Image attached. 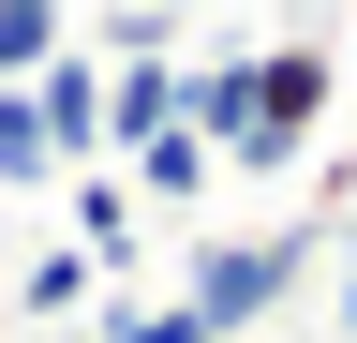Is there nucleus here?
<instances>
[{
  "label": "nucleus",
  "mask_w": 357,
  "mask_h": 343,
  "mask_svg": "<svg viewBox=\"0 0 357 343\" xmlns=\"http://www.w3.org/2000/svg\"><path fill=\"white\" fill-rule=\"evenodd\" d=\"M208 180H223V164H208L194 135H149V149H119V194H164V209H194Z\"/></svg>",
  "instance_id": "423d86ee"
},
{
  "label": "nucleus",
  "mask_w": 357,
  "mask_h": 343,
  "mask_svg": "<svg viewBox=\"0 0 357 343\" xmlns=\"http://www.w3.org/2000/svg\"><path fill=\"white\" fill-rule=\"evenodd\" d=\"M328 239H342L328 209H298L283 239H208V254H194V284H178V298H194V328H208V343H238V328H268V314L298 298V269H312Z\"/></svg>",
  "instance_id": "f257e3e1"
},
{
  "label": "nucleus",
  "mask_w": 357,
  "mask_h": 343,
  "mask_svg": "<svg viewBox=\"0 0 357 343\" xmlns=\"http://www.w3.org/2000/svg\"><path fill=\"white\" fill-rule=\"evenodd\" d=\"M105 343H208L194 298H105Z\"/></svg>",
  "instance_id": "6e6552de"
},
{
  "label": "nucleus",
  "mask_w": 357,
  "mask_h": 343,
  "mask_svg": "<svg viewBox=\"0 0 357 343\" xmlns=\"http://www.w3.org/2000/svg\"><path fill=\"white\" fill-rule=\"evenodd\" d=\"M60 45H75V0H0V90H30Z\"/></svg>",
  "instance_id": "39448f33"
},
{
  "label": "nucleus",
  "mask_w": 357,
  "mask_h": 343,
  "mask_svg": "<svg viewBox=\"0 0 357 343\" xmlns=\"http://www.w3.org/2000/svg\"><path fill=\"white\" fill-rule=\"evenodd\" d=\"M0 194H60V164H45V119H30V90H0Z\"/></svg>",
  "instance_id": "0eeeda50"
},
{
  "label": "nucleus",
  "mask_w": 357,
  "mask_h": 343,
  "mask_svg": "<svg viewBox=\"0 0 357 343\" xmlns=\"http://www.w3.org/2000/svg\"><path fill=\"white\" fill-rule=\"evenodd\" d=\"M253 60V119H238V149H223V180H283V164L328 135V45H238Z\"/></svg>",
  "instance_id": "f03ea898"
},
{
  "label": "nucleus",
  "mask_w": 357,
  "mask_h": 343,
  "mask_svg": "<svg viewBox=\"0 0 357 343\" xmlns=\"http://www.w3.org/2000/svg\"><path fill=\"white\" fill-rule=\"evenodd\" d=\"M328 269H342V284H328V328H342V343H357V224H342V239H328Z\"/></svg>",
  "instance_id": "9d476101"
},
{
  "label": "nucleus",
  "mask_w": 357,
  "mask_h": 343,
  "mask_svg": "<svg viewBox=\"0 0 357 343\" xmlns=\"http://www.w3.org/2000/svg\"><path fill=\"white\" fill-rule=\"evenodd\" d=\"M89 298V254H30V314H75Z\"/></svg>",
  "instance_id": "1a4fd4ad"
},
{
  "label": "nucleus",
  "mask_w": 357,
  "mask_h": 343,
  "mask_svg": "<svg viewBox=\"0 0 357 343\" xmlns=\"http://www.w3.org/2000/svg\"><path fill=\"white\" fill-rule=\"evenodd\" d=\"M30 119H45V164H60V180H89V164H105V60L60 45V60L30 75Z\"/></svg>",
  "instance_id": "7ed1b4c3"
},
{
  "label": "nucleus",
  "mask_w": 357,
  "mask_h": 343,
  "mask_svg": "<svg viewBox=\"0 0 357 343\" xmlns=\"http://www.w3.org/2000/svg\"><path fill=\"white\" fill-rule=\"evenodd\" d=\"M60 209H75V254H89V269H134V194H119V164L60 180Z\"/></svg>",
  "instance_id": "20e7f679"
}]
</instances>
